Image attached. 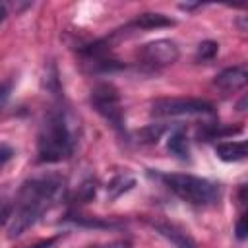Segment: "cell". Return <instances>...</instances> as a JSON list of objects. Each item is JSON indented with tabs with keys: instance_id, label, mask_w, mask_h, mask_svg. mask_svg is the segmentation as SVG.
<instances>
[{
	"instance_id": "obj_3",
	"label": "cell",
	"mask_w": 248,
	"mask_h": 248,
	"mask_svg": "<svg viewBox=\"0 0 248 248\" xmlns=\"http://www.w3.org/2000/svg\"><path fill=\"white\" fill-rule=\"evenodd\" d=\"M159 178L165 182V186L172 194H176L180 200L192 205H213L221 196L219 186L202 176L170 172V174H161Z\"/></svg>"
},
{
	"instance_id": "obj_20",
	"label": "cell",
	"mask_w": 248,
	"mask_h": 248,
	"mask_svg": "<svg viewBox=\"0 0 248 248\" xmlns=\"http://www.w3.org/2000/svg\"><path fill=\"white\" fill-rule=\"evenodd\" d=\"M14 155H16V151H14L12 145H8V143H0V169L6 167V165L14 159Z\"/></svg>"
},
{
	"instance_id": "obj_2",
	"label": "cell",
	"mask_w": 248,
	"mask_h": 248,
	"mask_svg": "<svg viewBox=\"0 0 248 248\" xmlns=\"http://www.w3.org/2000/svg\"><path fill=\"white\" fill-rule=\"evenodd\" d=\"M76 149L74 120L66 108H52L39 130L37 155L41 163H60L68 159Z\"/></svg>"
},
{
	"instance_id": "obj_4",
	"label": "cell",
	"mask_w": 248,
	"mask_h": 248,
	"mask_svg": "<svg viewBox=\"0 0 248 248\" xmlns=\"http://www.w3.org/2000/svg\"><path fill=\"white\" fill-rule=\"evenodd\" d=\"M91 105L110 124L112 130H116L122 138H128L124 108L120 103V95L112 83H107V81L95 83V87L91 89Z\"/></svg>"
},
{
	"instance_id": "obj_21",
	"label": "cell",
	"mask_w": 248,
	"mask_h": 248,
	"mask_svg": "<svg viewBox=\"0 0 248 248\" xmlns=\"http://www.w3.org/2000/svg\"><path fill=\"white\" fill-rule=\"evenodd\" d=\"M89 248H132V244L128 240H110V242H103V244H93Z\"/></svg>"
},
{
	"instance_id": "obj_22",
	"label": "cell",
	"mask_w": 248,
	"mask_h": 248,
	"mask_svg": "<svg viewBox=\"0 0 248 248\" xmlns=\"http://www.w3.org/2000/svg\"><path fill=\"white\" fill-rule=\"evenodd\" d=\"M56 240H58L56 236H50V238H45V240H39V242H35V244H31V246H25V248H52Z\"/></svg>"
},
{
	"instance_id": "obj_13",
	"label": "cell",
	"mask_w": 248,
	"mask_h": 248,
	"mask_svg": "<svg viewBox=\"0 0 248 248\" xmlns=\"http://www.w3.org/2000/svg\"><path fill=\"white\" fill-rule=\"evenodd\" d=\"M242 128L240 126H221V124H205L202 130H200V138L202 140H215V138H225V136H232V134H238Z\"/></svg>"
},
{
	"instance_id": "obj_23",
	"label": "cell",
	"mask_w": 248,
	"mask_h": 248,
	"mask_svg": "<svg viewBox=\"0 0 248 248\" xmlns=\"http://www.w3.org/2000/svg\"><path fill=\"white\" fill-rule=\"evenodd\" d=\"M236 236H238L240 240L246 238V217H244V215H242V217L238 219V223H236Z\"/></svg>"
},
{
	"instance_id": "obj_16",
	"label": "cell",
	"mask_w": 248,
	"mask_h": 248,
	"mask_svg": "<svg viewBox=\"0 0 248 248\" xmlns=\"http://www.w3.org/2000/svg\"><path fill=\"white\" fill-rule=\"evenodd\" d=\"M95 192H97V182L89 178V180H85V182L79 184V188H78V192H76V196H74V202H78V203H87V202H91V200L95 198Z\"/></svg>"
},
{
	"instance_id": "obj_8",
	"label": "cell",
	"mask_w": 248,
	"mask_h": 248,
	"mask_svg": "<svg viewBox=\"0 0 248 248\" xmlns=\"http://www.w3.org/2000/svg\"><path fill=\"white\" fill-rule=\"evenodd\" d=\"M153 227L159 231V234H163L167 240H170L176 248H198V244L194 242V238L180 227L172 225V223H163V221H157L153 223Z\"/></svg>"
},
{
	"instance_id": "obj_14",
	"label": "cell",
	"mask_w": 248,
	"mask_h": 248,
	"mask_svg": "<svg viewBox=\"0 0 248 248\" xmlns=\"http://www.w3.org/2000/svg\"><path fill=\"white\" fill-rule=\"evenodd\" d=\"M136 184V180L132 178V176H128V174H118V176H114L110 182H108V186H107V190H108V198H118L120 194H124V192H128L132 186Z\"/></svg>"
},
{
	"instance_id": "obj_5",
	"label": "cell",
	"mask_w": 248,
	"mask_h": 248,
	"mask_svg": "<svg viewBox=\"0 0 248 248\" xmlns=\"http://www.w3.org/2000/svg\"><path fill=\"white\" fill-rule=\"evenodd\" d=\"M215 108L209 101L194 97H165L151 103V116L169 118V116H194V114H213Z\"/></svg>"
},
{
	"instance_id": "obj_10",
	"label": "cell",
	"mask_w": 248,
	"mask_h": 248,
	"mask_svg": "<svg viewBox=\"0 0 248 248\" xmlns=\"http://www.w3.org/2000/svg\"><path fill=\"white\" fill-rule=\"evenodd\" d=\"M170 25H174V21L165 14H157V12L140 14L130 23V27H136V29H159V27H170Z\"/></svg>"
},
{
	"instance_id": "obj_24",
	"label": "cell",
	"mask_w": 248,
	"mask_h": 248,
	"mask_svg": "<svg viewBox=\"0 0 248 248\" xmlns=\"http://www.w3.org/2000/svg\"><path fill=\"white\" fill-rule=\"evenodd\" d=\"M6 16H8V10H6V4H0V23L6 19Z\"/></svg>"
},
{
	"instance_id": "obj_6",
	"label": "cell",
	"mask_w": 248,
	"mask_h": 248,
	"mask_svg": "<svg viewBox=\"0 0 248 248\" xmlns=\"http://www.w3.org/2000/svg\"><path fill=\"white\" fill-rule=\"evenodd\" d=\"M140 60L151 68H163L169 64H174L180 56L178 45L170 39H157L151 43H145L140 48Z\"/></svg>"
},
{
	"instance_id": "obj_7",
	"label": "cell",
	"mask_w": 248,
	"mask_h": 248,
	"mask_svg": "<svg viewBox=\"0 0 248 248\" xmlns=\"http://www.w3.org/2000/svg\"><path fill=\"white\" fill-rule=\"evenodd\" d=\"M248 81V72L244 66H232V68H227L223 72H219L213 79V83L223 89V91H238V89H244Z\"/></svg>"
},
{
	"instance_id": "obj_18",
	"label": "cell",
	"mask_w": 248,
	"mask_h": 248,
	"mask_svg": "<svg viewBox=\"0 0 248 248\" xmlns=\"http://www.w3.org/2000/svg\"><path fill=\"white\" fill-rule=\"evenodd\" d=\"M163 130H165V128L159 126V124H157V128H155V126H149V128L141 130V134H140V136H141V141H149V143H151V141H157L159 136L163 134Z\"/></svg>"
},
{
	"instance_id": "obj_12",
	"label": "cell",
	"mask_w": 248,
	"mask_h": 248,
	"mask_svg": "<svg viewBox=\"0 0 248 248\" xmlns=\"http://www.w3.org/2000/svg\"><path fill=\"white\" fill-rule=\"evenodd\" d=\"M68 221L79 225V227H89V229H116L122 223L116 219H103V217H85V215H68Z\"/></svg>"
},
{
	"instance_id": "obj_1",
	"label": "cell",
	"mask_w": 248,
	"mask_h": 248,
	"mask_svg": "<svg viewBox=\"0 0 248 248\" xmlns=\"http://www.w3.org/2000/svg\"><path fill=\"white\" fill-rule=\"evenodd\" d=\"M64 190V178L58 174H41L25 180L17 192L14 213L8 225V238L21 236L31 229L41 215L56 202Z\"/></svg>"
},
{
	"instance_id": "obj_15",
	"label": "cell",
	"mask_w": 248,
	"mask_h": 248,
	"mask_svg": "<svg viewBox=\"0 0 248 248\" xmlns=\"http://www.w3.org/2000/svg\"><path fill=\"white\" fill-rule=\"evenodd\" d=\"M219 52V45L215 41H203L198 45V50H196V62L200 64H205V62H211Z\"/></svg>"
},
{
	"instance_id": "obj_11",
	"label": "cell",
	"mask_w": 248,
	"mask_h": 248,
	"mask_svg": "<svg viewBox=\"0 0 248 248\" xmlns=\"http://www.w3.org/2000/svg\"><path fill=\"white\" fill-rule=\"evenodd\" d=\"M167 149H169L174 157H178L180 161H188V159H190L188 138H186V134H184L182 128H174V130L169 134V138H167Z\"/></svg>"
},
{
	"instance_id": "obj_9",
	"label": "cell",
	"mask_w": 248,
	"mask_h": 248,
	"mask_svg": "<svg viewBox=\"0 0 248 248\" xmlns=\"http://www.w3.org/2000/svg\"><path fill=\"white\" fill-rule=\"evenodd\" d=\"M215 153L225 163H238L246 159V141H221L215 145Z\"/></svg>"
},
{
	"instance_id": "obj_17",
	"label": "cell",
	"mask_w": 248,
	"mask_h": 248,
	"mask_svg": "<svg viewBox=\"0 0 248 248\" xmlns=\"http://www.w3.org/2000/svg\"><path fill=\"white\" fill-rule=\"evenodd\" d=\"M12 213H14V203L8 198L0 196V227L12 219Z\"/></svg>"
},
{
	"instance_id": "obj_19",
	"label": "cell",
	"mask_w": 248,
	"mask_h": 248,
	"mask_svg": "<svg viewBox=\"0 0 248 248\" xmlns=\"http://www.w3.org/2000/svg\"><path fill=\"white\" fill-rule=\"evenodd\" d=\"M12 87H14L12 79H6V81L0 83V112H2V108L6 107V103H8L10 95H12Z\"/></svg>"
}]
</instances>
